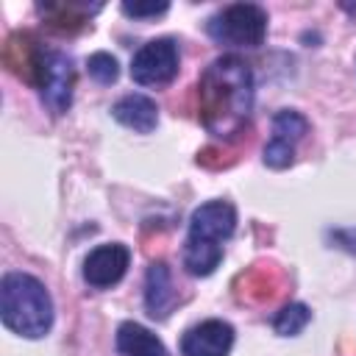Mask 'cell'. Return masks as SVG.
Returning a JSON list of instances; mask_svg holds the SVG:
<instances>
[{"label": "cell", "mask_w": 356, "mask_h": 356, "mask_svg": "<svg viewBox=\"0 0 356 356\" xmlns=\"http://www.w3.org/2000/svg\"><path fill=\"white\" fill-rule=\"evenodd\" d=\"M200 120L203 128L222 142L236 139L253 108V72L239 56L214 58L200 75Z\"/></svg>", "instance_id": "cell-1"}, {"label": "cell", "mask_w": 356, "mask_h": 356, "mask_svg": "<svg viewBox=\"0 0 356 356\" xmlns=\"http://www.w3.org/2000/svg\"><path fill=\"white\" fill-rule=\"evenodd\" d=\"M236 228V211L228 200H209L189 217L184 242V267L192 275H211L222 261V245Z\"/></svg>", "instance_id": "cell-2"}, {"label": "cell", "mask_w": 356, "mask_h": 356, "mask_svg": "<svg viewBox=\"0 0 356 356\" xmlns=\"http://www.w3.org/2000/svg\"><path fill=\"white\" fill-rule=\"evenodd\" d=\"M0 317L14 334L39 339L53 325L50 292L28 273H6L0 281Z\"/></svg>", "instance_id": "cell-3"}, {"label": "cell", "mask_w": 356, "mask_h": 356, "mask_svg": "<svg viewBox=\"0 0 356 356\" xmlns=\"http://www.w3.org/2000/svg\"><path fill=\"white\" fill-rule=\"evenodd\" d=\"M31 81L39 86L42 103L53 114H64L72 103V86H75V67L72 58L61 50L44 47L36 42L33 61H31Z\"/></svg>", "instance_id": "cell-4"}, {"label": "cell", "mask_w": 356, "mask_h": 356, "mask_svg": "<svg viewBox=\"0 0 356 356\" xmlns=\"http://www.w3.org/2000/svg\"><path fill=\"white\" fill-rule=\"evenodd\" d=\"M206 31L217 44L259 47L267 36V11L256 3H231L209 19Z\"/></svg>", "instance_id": "cell-5"}, {"label": "cell", "mask_w": 356, "mask_h": 356, "mask_svg": "<svg viewBox=\"0 0 356 356\" xmlns=\"http://www.w3.org/2000/svg\"><path fill=\"white\" fill-rule=\"evenodd\" d=\"M178 44L170 36L142 44L131 61V78L139 86H164L178 75Z\"/></svg>", "instance_id": "cell-6"}, {"label": "cell", "mask_w": 356, "mask_h": 356, "mask_svg": "<svg viewBox=\"0 0 356 356\" xmlns=\"http://www.w3.org/2000/svg\"><path fill=\"white\" fill-rule=\"evenodd\" d=\"M309 131V120L298 111H278L273 117V136L264 147V164L273 167V170H281L286 164H292V156H295V145L306 136Z\"/></svg>", "instance_id": "cell-7"}, {"label": "cell", "mask_w": 356, "mask_h": 356, "mask_svg": "<svg viewBox=\"0 0 356 356\" xmlns=\"http://www.w3.org/2000/svg\"><path fill=\"white\" fill-rule=\"evenodd\" d=\"M128 261H131V253L125 245H120V242L97 245L83 259V281L95 289H108L125 275Z\"/></svg>", "instance_id": "cell-8"}, {"label": "cell", "mask_w": 356, "mask_h": 356, "mask_svg": "<svg viewBox=\"0 0 356 356\" xmlns=\"http://www.w3.org/2000/svg\"><path fill=\"white\" fill-rule=\"evenodd\" d=\"M231 345L234 328L225 320H203L184 334L181 356H228Z\"/></svg>", "instance_id": "cell-9"}, {"label": "cell", "mask_w": 356, "mask_h": 356, "mask_svg": "<svg viewBox=\"0 0 356 356\" xmlns=\"http://www.w3.org/2000/svg\"><path fill=\"white\" fill-rule=\"evenodd\" d=\"M175 300H178V292L172 286L170 267L164 261H153L147 267V275H145V309H147V314L156 320H164L170 314V309L175 306Z\"/></svg>", "instance_id": "cell-10"}, {"label": "cell", "mask_w": 356, "mask_h": 356, "mask_svg": "<svg viewBox=\"0 0 356 356\" xmlns=\"http://www.w3.org/2000/svg\"><path fill=\"white\" fill-rule=\"evenodd\" d=\"M111 114L125 128H134L136 134H150L159 125V106L147 95H125L111 106Z\"/></svg>", "instance_id": "cell-11"}, {"label": "cell", "mask_w": 356, "mask_h": 356, "mask_svg": "<svg viewBox=\"0 0 356 356\" xmlns=\"http://www.w3.org/2000/svg\"><path fill=\"white\" fill-rule=\"evenodd\" d=\"M117 350L122 356H170L161 339L139 323H122L117 328Z\"/></svg>", "instance_id": "cell-12"}, {"label": "cell", "mask_w": 356, "mask_h": 356, "mask_svg": "<svg viewBox=\"0 0 356 356\" xmlns=\"http://www.w3.org/2000/svg\"><path fill=\"white\" fill-rule=\"evenodd\" d=\"M39 14L47 19L50 28H58V31H75L86 22V8L75 3H47V6H39Z\"/></svg>", "instance_id": "cell-13"}, {"label": "cell", "mask_w": 356, "mask_h": 356, "mask_svg": "<svg viewBox=\"0 0 356 356\" xmlns=\"http://www.w3.org/2000/svg\"><path fill=\"white\" fill-rule=\"evenodd\" d=\"M312 320V312L303 306V303H286L284 309L275 312L273 317V328L281 334V337H295L306 328V323Z\"/></svg>", "instance_id": "cell-14"}, {"label": "cell", "mask_w": 356, "mask_h": 356, "mask_svg": "<svg viewBox=\"0 0 356 356\" xmlns=\"http://www.w3.org/2000/svg\"><path fill=\"white\" fill-rule=\"evenodd\" d=\"M86 70H89V78H95L97 83H114L117 75H120V67H117V58L111 53H92L89 61H86Z\"/></svg>", "instance_id": "cell-15"}, {"label": "cell", "mask_w": 356, "mask_h": 356, "mask_svg": "<svg viewBox=\"0 0 356 356\" xmlns=\"http://www.w3.org/2000/svg\"><path fill=\"white\" fill-rule=\"evenodd\" d=\"M122 11L128 17H156L167 11V3H122Z\"/></svg>", "instance_id": "cell-16"}]
</instances>
